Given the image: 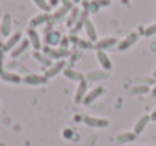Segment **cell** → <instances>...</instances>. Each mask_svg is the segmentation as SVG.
<instances>
[{"instance_id":"cell-1","label":"cell","mask_w":156,"mask_h":146,"mask_svg":"<svg viewBox=\"0 0 156 146\" xmlns=\"http://www.w3.org/2000/svg\"><path fill=\"white\" fill-rule=\"evenodd\" d=\"M140 39V33L138 32H130L124 39H121L118 44H117V47L115 48L118 50V51H126V50H129L136 41Z\"/></svg>"},{"instance_id":"cell-2","label":"cell","mask_w":156,"mask_h":146,"mask_svg":"<svg viewBox=\"0 0 156 146\" xmlns=\"http://www.w3.org/2000/svg\"><path fill=\"white\" fill-rule=\"evenodd\" d=\"M43 53L49 57V59H58V60H62L65 59L67 56H70V51L67 48H53V47H44Z\"/></svg>"},{"instance_id":"cell-3","label":"cell","mask_w":156,"mask_h":146,"mask_svg":"<svg viewBox=\"0 0 156 146\" xmlns=\"http://www.w3.org/2000/svg\"><path fill=\"white\" fill-rule=\"evenodd\" d=\"M83 124L91 128H106L109 127V121L106 118H97V116H85Z\"/></svg>"},{"instance_id":"cell-4","label":"cell","mask_w":156,"mask_h":146,"mask_svg":"<svg viewBox=\"0 0 156 146\" xmlns=\"http://www.w3.org/2000/svg\"><path fill=\"white\" fill-rule=\"evenodd\" d=\"M96 59H97V62H99V65L102 66V69L105 71H112V68H114V63H112V60H111V57L108 56V53L103 51V50H97L96 51Z\"/></svg>"},{"instance_id":"cell-5","label":"cell","mask_w":156,"mask_h":146,"mask_svg":"<svg viewBox=\"0 0 156 146\" xmlns=\"http://www.w3.org/2000/svg\"><path fill=\"white\" fill-rule=\"evenodd\" d=\"M21 39H23V35H21V32H15L14 35L8 36V39L5 41V44L2 45V48H3V51H5V53H11L12 50L18 45V42H20Z\"/></svg>"},{"instance_id":"cell-6","label":"cell","mask_w":156,"mask_h":146,"mask_svg":"<svg viewBox=\"0 0 156 146\" xmlns=\"http://www.w3.org/2000/svg\"><path fill=\"white\" fill-rule=\"evenodd\" d=\"M49 81V78L46 75H40V74H27L23 77V83L29 85V86H41L46 85Z\"/></svg>"},{"instance_id":"cell-7","label":"cell","mask_w":156,"mask_h":146,"mask_svg":"<svg viewBox=\"0 0 156 146\" xmlns=\"http://www.w3.org/2000/svg\"><path fill=\"white\" fill-rule=\"evenodd\" d=\"M65 59H62V60H56V62H53L52 66H49L47 68V71L44 72V75L50 80V78H53V77H56L59 72H62L64 69H65Z\"/></svg>"},{"instance_id":"cell-8","label":"cell","mask_w":156,"mask_h":146,"mask_svg":"<svg viewBox=\"0 0 156 146\" xmlns=\"http://www.w3.org/2000/svg\"><path fill=\"white\" fill-rule=\"evenodd\" d=\"M49 21H50V14H49V12H40V14H37L35 17L30 18V21H29V29H37V27H40V26H43V24H46V23H49Z\"/></svg>"},{"instance_id":"cell-9","label":"cell","mask_w":156,"mask_h":146,"mask_svg":"<svg viewBox=\"0 0 156 146\" xmlns=\"http://www.w3.org/2000/svg\"><path fill=\"white\" fill-rule=\"evenodd\" d=\"M118 41L117 38L114 36H106V38H102V39H97L94 42V48L96 50H108V48H112V47H117Z\"/></svg>"},{"instance_id":"cell-10","label":"cell","mask_w":156,"mask_h":146,"mask_svg":"<svg viewBox=\"0 0 156 146\" xmlns=\"http://www.w3.org/2000/svg\"><path fill=\"white\" fill-rule=\"evenodd\" d=\"M103 92H105L103 86H96L94 89H91V91L87 94V97L83 98L82 104H83V105H91L96 99H99V98L103 95Z\"/></svg>"},{"instance_id":"cell-11","label":"cell","mask_w":156,"mask_h":146,"mask_svg":"<svg viewBox=\"0 0 156 146\" xmlns=\"http://www.w3.org/2000/svg\"><path fill=\"white\" fill-rule=\"evenodd\" d=\"M12 30V18L9 14H3L0 18V33L2 36H11Z\"/></svg>"},{"instance_id":"cell-12","label":"cell","mask_w":156,"mask_h":146,"mask_svg":"<svg viewBox=\"0 0 156 146\" xmlns=\"http://www.w3.org/2000/svg\"><path fill=\"white\" fill-rule=\"evenodd\" d=\"M87 94H88V80L85 78V80L79 81V85H77V89H76V94H74V102L82 104V101L87 97Z\"/></svg>"},{"instance_id":"cell-13","label":"cell","mask_w":156,"mask_h":146,"mask_svg":"<svg viewBox=\"0 0 156 146\" xmlns=\"http://www.w3.org/2000/svg\"><path fill=\"white\" fill-rule=\"evenodd\" d=\"M111 0H90L87 5H83V8L90 12V14H96L100 11V8H105V6H109Z\"/></svg>"},{"instance_id":"cell-14","label":"cell","mask_w":156,"mask_h":146,"mask_svg":"<svg viewBox=\"0 0 156 146\" xmlns=\"http://www.w3.org/2000/svg\"><path fill=\"white\" fill-rule=\"evenodd\" d=\"M27 39L30 42V45L35 48V51H40L43 48V44H41V38L38 35V30L37 29H27Z\"/></svg>"},{"instance_id":"cell-15","label":"cell","mask_w":156,"mask_h":146,"mask_svg":"<svg viewBox=\"0 0 156 146\" xmlns=\"http://www.w3.org/2000/svg\"><path fill=\"white\" fill-rule=\"evenodd\" d=\"M150 121H152V119H150V114H143V116L135 122V125H133V133H135L136 136L143 134L144 130L147 128V125H149Z\"/></svg>"},{"instance_id":"cell-16","label":"cell","mask_w":156,"mask_h":146,"mask_svg":"<svg viewBox=\"0 0 156 146\" xmlns=\"http://www.w3.org/2000/svg\"><path fill=\"white\" fill-rule=\"evenodd\" d=\"M83 29H85V33H87V38H88V41H91V42H96V41L99 39V36H97V30H96V26H94V23H93L90 18L85 21V24H83Z\"/></svg>"},{"instance_id":"cell-17","label":"cell","mask_w":156,"mask_h":146,"mask_svg":"<svg viewBox=\"0 0 156 146\" xmlns=\"http://www.w3.org/2000/svg\"><path fill=\"white\" fill-rule=\"evenodd\" d=\"M0 78H2L5 83H9V85H20V83H23V77H20V75L15 74V72H9V71H5V72L0 75Z\"/></svg>"},{"instance_id":"cell-18","label":"cell","mask_w":156,"mask_h":146,"mask_svg":"<svg viewBox=\"0 0 156 146\" xmlns=\"http://www.w3.org/2000/svg\"><path fill=\"white\" fill-rule=\"evenodd\" d=\"M152 89L149 88V85H135V86H132V88H129L127 89V95H130V97H138V95H146V94H149Z\"/></svg>"},{"instance_id":"cell-19","label":"cell","mask_w":156,"mask_h":146,"mask_svg":"<svg viewBox=\"0 0 156 146\" xmlns=\"http://www.w3.org/2000/svg\"><path fill=\"white\" fill-rule=\"evenodd\" d=\"M136 139V134L133 131H123L115 137V142L118 145H126V143H132Z\"/></svg>"},{"instance_id":"cell-20","label":"cell","mask_w":156,"mask_h":146,"mask_svg":"<svg viewBox=\"0 0 156 146\" xmlns=\"http://www.w3.org/2000/svg\"><path fill=\"white\" fill-rule=\"evenodd\" d=\"M44 41H46V44H47V45L55 47V45L61 44V41H62V36H61V33H59L58 30H50V32H47V33H46V38H44Z\"/></svg>"},{"instance_id":"cell-21","label":"cell","mask_w":156,"mask_h":146,"mask_svg":"<svg viewBox=\"0 0 156 146\" xmlns=\"http://www.w3.org/2000/svg\"><path fill=\"white\" fill-rule=\"evenodd\" d=\"M80 9L79 8H73L70 12H68V15H67V20H65V24H67V27H73V26H76V23L79 21V18H80Z\"/></svg>"},{"instance_id":"cell-22","label":"cell","mask_w":156,"mask_h":146,"mask_svg":"<svg viewBox=\"0 0 156 146\" xmlns=\"http://www.w3.org/2000/svg\"><path fill=\"white\" fill-rule=\"evenodd\" d=\"M85 78L88 80V81H100V80H106V78H109V72L108 71H90L87 75H85Z\"/></svg>"},{"instance_id":"cell-23","label":"cell","mask_w":156,"mask_h":146,"mask_svg":"<svg viewBox=\"0 0 156 146\" xmlns=\"http://www.w3.org/2000/svg\"><path fill=\"white\" fill-rule=\"evenodd\" d=\"M62 74L68 78V80H73V81H82V80H85V75L80 72V71H76V69H73V68H65L64 71H62Z\"/></svg>"},{"instance_id":"cell-24","label":"cell","mask_w":156,"mask_h":146,"mask_svg":"<svg viewBox=\"0 0 156 146\" xmlns=\"http://www.w3.org/2000/svg\"><path fill=\"white\" fill-rule=\"evenodd\" d=\"M29 47H30V42H29L27 38H24V39H21V41L18 42V45H17L15 48L11 51V56H12V57H20Z\"/></svg>"},{"instance_id":"cell-25","label":"cell","mask_w":156,"mask_h":146,"mask_svg":"<svg viewBox=\"0 0 156 146\" xmlns=\"http://www.w3.org/2000/svg\"><path fill=\"white\" fill-rule=\"evenodd\" d=\"M34 59L37 60V62H40L43 66H46V68H49V66H52V59H49L44 53H41V51H34Z\"/></svg>"},{"instance_id":"cell-26","label":"cell","mask_w":156,"mask_h":146,"mask_svg":"<svg viewBox=\"0 0 156 146\" xmlns=\"http://www.w3.org/2000/svg\"><path fill=\"white\" fill-rule=\"evenodd\" d=\"M68 12H70V9H67L65 6H62V8H59L58 11H55L53 15H50V20H53V21H61V20H64V18L67 17Z\"/></svg>"},{"instance_id":"cell-27","label":"cell","mask_w":156,"mask_h":146,"mask_svg":"<svg viewBox=\"0 0 156 146\" xmlns=\"http://www.w3.org/2000/svg\"><path fill=\"white\" fill-rule=\"evenodd\" d=\"M34 3L43 12H50V9H52V6L49 5V0H34Z\"/></svg>"},{"instance_id":"cell-28","label":"cell","mask_w":156,"mask_h":146,"mask_svg":"<svg viewBox=\"0 0 156 146\" xmlns=\"http://www.w3.org/2000/svg\"><path fill=\"white\" fill-rule=\"evenodd\" d=\"M155 35H156V23H153V24H150V26H147L144 29V36L150 38V36H155Z\"/></svg>"},{"instance_id":"cell-29","label":"cell","mask_w":156,"mask_h":146,"mask_svg":"<svg viewBox=\"0 0 156 146\" xmlns=\"http://www.w3.org/2000/svg\"><path fill=\"white\" fill-rule=\"evenodd\" d=\"M77 47H80V48H83V50L94 48V42H91V41H85V39H79V41H77Z\"/></svg>"},{"instance_id":"cell-30","label":"cell","mask_w":156,"mask_h":146,"mask_svg":"<svg viewBox=\"0 0 156 146\" xmlns=\"http://www.w3.org/2000/svg\"><path fill=\"white\" fill-rule=\"evenodd\" d=\"M5 72V51L0 45V75Z\"/></svg>"},{"instance_id":"cell-31","label":"cell","mask_w":156,"mask_h":146,"mask_svg":"<svg viewBox=\"0 0 156 146\" xmlns=\"http://www.w3.org/2000/svg\"><path fill=\"white\" fill-rule=\"evenodd\" d=\"M61 48H67V45H68V39L67 38H62V41H61Z\"/></svg>"},{"instance_id":"cell-32","label":"cell","mask_w":156,"mask_h":146,"mask_svg":"<svg viewBox=\"0 0 156 146\" xmlns=\"http://www.w3.org/2000/svg\"><path fill=\"white\" fill-rule=\"evenodd\" d=\"M61 2H62V0H49V5H50L52 8H55V6H58Z\"/></svg>"},{"instance_id":"cell-33","label":"cell","mask_w":156,"mask_h":146,"mask_svg":"<svg viewBox=\"0 0 156 146\" xmlns=\"http://www.w3.org/2000/svg\"><path fill=\"white\" fill-rule=\"evenodd\" d=\"M150 119H152L153 122H156V107L153 108V111H152V114H150Z\"/></svg>"},{"instance_id":"cell-34","label":"cell","mask_w":156,"mask_h":146,"mask_svg":"<svg viewBox=\"0 0 156 146\" xmlns=\"http://www.w3.org/2000/svg\"><path fill=\"white\" fill-rule=\"evenodd\" d=\"M150 92H152V97H155V98H156V85H155V88H153V89H152Z\"/></svg>"},{"instance_id":"cell-35","label":"cell","mask_w":156,"mask_h":146,"mask_svg":"<svg viewBox=\"0 0 156 146\" xmlns=\"http://www.w3.org/2000/svg\"><path fill=\"white\" fill-rule=\"evenodd\" d=\"M152 75H153V78H156V68L153 69V72H152Z\"/></svg>"},{"instance_id":"cell-36","label":"cell","mask_w":156,"mask_h":146,"mask_svg":"<svg viewBox=\"0 0 156 146\" xmlns=\"http://www.w3.org/2000/svg\"><path fill=\"white\" fill-rule=\"evenodd\" d=\"M71 2H73V3H74V5H76V3H80V2H82V0H71Z\"/></svg>"},{"instance_id":"cell-37","label":"cell","mask_w":156,"mask_h":146,"mask_svg":"<svg viewBox=\"0 0 156 146\" xmlns=\"http://www.w3.org/2000/svg\"><path fill=\"white\" fill-rule=\"evenodd\" d=\"M82 2H83V5H87V3H88L90 0H82Z\"/></svg>"},{"instance_id":"cell-38","label":"cell","mask_w":156,"mask_h":146,"mask_svg":"<svg viewBox=\"0 0 156 146\" xmlns=\"http://www.w3.org/2000/svg\"><path fill=\"white\" fill-rule=\"evenodd\" d=\"M0 15H2V12H0Z\"/></svg>"}]
</instances>
